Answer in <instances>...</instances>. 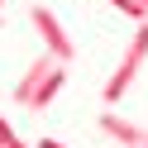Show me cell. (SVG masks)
I'll list each match as a JSON object with an SVG mask.
<instances>
[{
  "instance_id": "1",
  "label": "cell",
  "mask_w": 148,
  "mask_h": 148,
  "mask_svg": "<svg viewBox=\"0 0 148 148\" xmlns=\"http://www.w3.org/2000/svg\"><path fill=\"white\" fill-rule=\"evenodd\" d=\"M34 24H38V34H43V43L53 48V58H67L72 53V43H67V34H62V24L53 19L43 5H34Z\"/></svg>"
},
{
  "instance_id": "3",
  "label": "cell",
  "mask_w": 148,
  "mask_h": 148,
  "mask_svg": "<svg viewBox=\"0 0 148 148\" xmlns=\"http://www.w3.org/2000/svg\"><path fill=\"white\" fill-rule=\"evenodd\" d=\"M38 148H62V143H53V138H43V143H38Z\"/></svg>"
},
{
  "instance_id": "2",
  "label": "cell",
  "mask_w": 148,
  "mask_h": 148,
  "mask_svg": "<svg viewBox=\"0 0 148 148\" xmlns=\"http://www.w3.org/2000/svg\"><path fill=\"white\" fill-rule=\"evenodd\" d=\"M48 72H53V58H38V62H34V67H29V77L19 81V100H24V105H29V100H34V91L43 86V77H48Z\"/></svg>"
}]
</instances>
